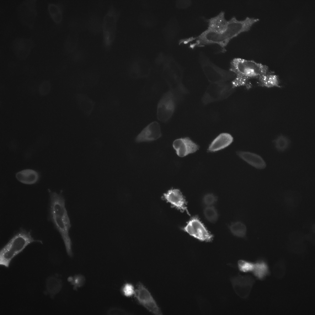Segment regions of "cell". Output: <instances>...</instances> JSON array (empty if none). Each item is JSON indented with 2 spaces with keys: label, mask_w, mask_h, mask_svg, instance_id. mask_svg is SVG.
Here are the masks:
<instances>
[{
  "label": "cell",
  "mask_w": 315,
  "mask_h": 315,
  "mask_svg": "<svg viewBox=\"0 0 315 315\" xmlns=\"http://www.w3.org/2000/svg\"><path fill=\"white\" fill-rule=\"evenodd\" d=\"M229 70L236 75L232 82V87L245 86L248 89L252 87L249 81L250 79H257L269 73L267 66L253 60L240 58H235L232 60Z\"/></svg>",
  "instance_id": "obj_3"
},
{
  "label": "cell",
  "mask_w": 315,
  "mask_h": 315,
  "mask_svg": "<svg viewBox=\"0 0 315 315\" xmlns=\"http://www.w3.org/2000/svg\"><path fill=\"white\" fill-rule=\"evenodd\" d=\"M182 229L189 235L201 241H210L213 236L197 217L191 218Z\"/></svg>",
  "instance_id": "obj_8"
},
{
  "label": "cell",
  "mask_w": 315,
  "mask_h": 315,
  "mask_svg": "<svg viewBox=\"0 0 315 315\" xmlns=\"http://www.w3.org/2000/svg\"><path fill=\"white\" fill-rule=\"evenodd\" d=\"M217 200V197L211 193L205 194L202 198L203 203L205 206L213 205Z\"/></svg>",
  "instance_id": "obj_27"
},
{
  "label": "cell",
  "mask_w": 315,
  "mask_h": 315,
  "mask_svg": "<svg viewBox=\"0 0 315 315\" xmlns=\"http://www.w3.org/2000/svg\"><path fill=\"white\" fill-rule=\"evenodd\" d=\"M203 213L206 219L210 222H215L218 219V211L213 205L205 206Z\"/></svg>",
  "instance_id": "obj_23"
},
{
  "label": "cell",
  "mask_w": 315,
  "mask_h": 315,
  "mask_svg": "<svg viewBox=\"0 0 315 315\" xmlns=\"http://www.w3.org/2000/svg\"><path fill=\"white\" fill-rule=\"evenodd\" d=\"M161 136L160 125L156 122L150 123L136 137L137 142L156 140Z\"/></svg>",
  "instance_id": "obj_11"
},
{
  "label": "cell",
  "mask_w": 315,
  "mask_h": 315,
  "mask_svg": "<svg viewBox=\"0 0 315 315\" xmlns=\"http://www.w3.org/2000/svg\"><path fill=\"white\" fill-rule=\"evenodd\" d=\"M50 217L61 235L67 255L73 256L72 243L69 231L71 227L70 220L65 207V199L61 194L50 191Z\"/></svg>",
  "instance_id": "obj_2"
},
{
  "label": "cell",
  "mask_w": 315,
  "mask_h": 315,
  "mask_svg": "<svg viewBox=\"0 0 315 315\" xmlns=\"http://www.w3.org/2000/svg\"><path fill=\"white\" fill-rule=\"evenodd\" d=\"M229 228L232 233L237 237H244L246 235V227L245 225L241 222L237 221L232 223Z\"/></svg>",
  "instance_id": "obj_20"
},
{
  "label": "cell",
  "mask_w": 315,
  "mask_h": 315,
  "mask_svg": "<svg viewBox=\"0 0 315 315\" xmlns=\"http://www.w3.org/2000/svg\"><path fill=\"white\" fill-rule=\"evenodd\" d=\"M16 177L21 182L28 185L36 183L39 178L38 172L35 170L30 169H25L17 173Z\"/></svg>",
  "instance_id": "obj_16"
},
{
  "label": "cell",
  "mask_w": 315,
  "mask_h": 315,
  "mask_svg": "<svg viewBox=\"0 0 315 315\" xmlns=\"http://www.w3.org/2000/svg\"><path fill=\"white\" fill-rule=\"evenodd\" d=\"M68 281L74 285L75 287L76 286L80 287L85 284V278L83 276L79 274L69 278Z\"/></svg>",
  "instance_id": "obj_24"
},
{
  "label": "cell",
  "mask_w": 315,
  "mask_h": 315,
  "mask_svg": "<svg viewBox=\"0 0 315 315\" xmlns=\"http://www.w3.org/2000/svg\"><path fill=\"white\" fill-rule=\"evenodd\" d=\"M162 197L173 207L182 212L186 211L188 213L185 200L179 189H170L163 194Z\"/></svg>",
  "instance_id": "obj_13"
},
{
  "label": "cell",
  "mask_w": 315,
  "mask_h": 315,
  "mask_svg": "<svg viewBox=\"0 0 315 315\" xmlns=\"http://www.w3.org/2000/svg\"><path fill=\"white\" fill-rule=\"evenodd\" d=\"M285 271V266L282 261H280L275 264L273 269L274 274L278 278L281 277L284 275Z\"/></svg>",
  "instance_id": "obj_26"
},
{
  "label": "cell",
  "mask_w": 315,
  "mask_h": 315,
  "mask_svg": "<svg viewBox=\"0 0 315 315\" xmlns=\"http://www.w3.org/2000/svg\"><path fill=\"white\" fill-rule=\"evenodd\" d=\"M276 150L280 152H283L289 147L290 140L285 136L280 135L273 141Z\"/></svg>",
  "instance_id": "obj_19"
},
{
  "label": "cell",
  "mask_w": 315,
  "mask_h": 315,
  "mask_svg": "<svg viewBox=\"0 0 315 315\" xmlns=\"http://www.w3.org/2000/svg\"><path fill=\"white\" fill-rule=\"evenodd\" d=\"M134 296L138 302L147 310L156 315L162 312L154 298L148 289L140 282L137 283Z\"/></svg>",
  "instance_id": "obj_6"
},
{
  "label": "cell",
  "mask_w": 315,
  "mask_h": 315,
  "mask_svg": "<svg viewBox=\"0 0 315 315\" xmlns=\"http://www.w3.org/2000/svg\"><path fill=\"white\" fill-rule=\"evenodd\" d=\"M48 10L54 21L56 23H60L62 18V9L60 6L57 4L50 3L48 5Z\"/></svg>",
  "instance_id": "obj_21"
},
{
  "label": "cell",
  "mask_w": 315,
  "mask_h": 315,
  "mask_svg": "<svg viewBox=\"0 0 315 315\" xmlns=\"http://www.w3.org/2000/svg\"><path fill=\"white\" fill-rule=\"evenodd\" d=\"M257 79L258 85L261 87L268 88L281 87L278 76L270 72L260 77Z\"/></svg>",
  "instance_id": "obj_17"
},
{
  "label": "cell",
  "mask_w": 315,
  "mask_h": 315,
  "mask_svg": "<svg viewBox=\"0 0 315 315\" xmlns=\"http://www.w3.org/2000/svg\"><path fill=\"white\" fill-rule=\"evenodd\" d=\"M254 265V264L242 260H239L238 262L239 269L241 271L245 272L252 271Z\"/></svg>",
  "instance_id": "obj_25"
},
{
  "label": "cell",
  "mask_w": 315,
  "mask_h": 315,
  "mask_svg": "<svg viewBox=\"0 0 315 315\" xmlns=\"http://www.w3.org/2000/svg\"><path fill=\"white\" fill-rule=\"evenodd\" d=\"M135 292V289L134 286L130 283L125 284L122 289V292L126 297H130L134 295Z\"/></svg>",
  "instance_id": "obj_29"
},
{
  "label": "cell",
  "mask_w": 315,
  "mask_h": 315,
  "mask_svg": "<svg viewBox=\"0 0 315 315\" xmlns=\"http://www.w3.org/2000/svg\"><path fill=\"white\" fill-rule=\"evenodd\" d=\"M106 313L108 315H126L128 313L125 310L117 307H113L108 309Z\"/></svg>",
  "instance_id": "obj_30"
},
{
  "label": "cell",
  "mask_w": 315,
  "mask_h": 315,
  "mask_svg": "<svg viewBox=\"0 0 315 315\" xmlns=\"http://www.w3.org/2000/svg\"><path fill=\"white\" fill-rule=\"evenodd\" d=\"M233 141V138L230 134L226 133L221 134L213 141L208 150L210 152L219 150L229 146Z\"/></svg>",
  "instance_id": "obj_15"
},
{
  "label": "cell",
  "mask_w": 315,
  "mask_h": 315,
  "mask_svg": "<svg viewBox=\"0 0 315 315\" xmlns=\"http://www.w3.org/2000/svg\"><path fill=\"white\" fill-rule=\"evenodd\" d=\"M34 45L33 42L31 39L18 38L14 39L12 43V50L18 58L23 60L29 54Z\"/></svg>",
  "instance_id": "obj_12"
},
{
  "label": "cell",
  "mask_w": 315,
  "mask_h": 315,
  "mask_svg": "<svg viewBox=\"0 0 315 315\" xmlns=\"http://www.w3.org/2000/svg\"><path fill=\"white\" fill-rule=\"evenodd\" d=\"M176 100L172 91L169 90L163 95L157 106V117L159 121L166 122L170 118L175 110Z\"/></svg>",
  "instance_id": "obj_7"
},
{
  "label": "cell",
  "mask_w": 315,
  "mask_h": 315,
  "mask_svg": "<svg viewBox=\"0 0 315 315\" xmlns=\"http://www.w3.org/2000/svg\"><path fill=\"white\" fill-rule=\"evenodd\" d=\"M46 287L47 292L51 295L58 293L62 287L61 281L55 277H49L47 281Z\"/></svg>",
  "instance_id": "obj_18"
},
{
  "label": "cell",
  "mask_w": 315,
  "mask_h": 315,
  "mask_svg": "<svg viewBox=\"0 0 315 315\" xmlns=\"http://www.w3.org/2000/svg\"><path fill=\"white\" fill-rule=\"evenodd\" d=\"M173 146L177 154L183 157L194 153L199 148L198 146L187 137L177 139L173 142Z\"/></svg>",
  "instance_id": "obj_10"
},
{
  "label": "cell",
  "mask_w": 315,
  "mask_h": 315,
  "mask_svg": "<svg viewBox=\"0 0 315 315\" xmlns=\"http://www.w3.org/2000/svg\"><path fill=\"white\" fill-rule=\"evenodd\" d=\"M51 87V84L49 81H46L42 82L39 87L40 94L42 96L46 95L49 93Z\"/></svg>",
  "instance_id": "obj_28"
},
{
  "label": "cell",
  "mask_w": 315,
  "mask_h": 315,
  "mask_svg": "<svg viewBox=\"0 0 315 315\" xmlns=\"http://www.w3.org/2000/svg\"><path fill=\"white\" fill-rule=\"evenodd\" d=\"M237 155L249 165L258 169H263L266 166L264 159L259 155L251 152L238 151Z\"/></svg>",
  "instance_id": "obj_14"
},
{
  "label": "cell",
  "mask_w": 315,
  "mask_h": 315,
  "mask_svg": "<svg viewBox=\"0 0 315 315\" xmlns=\"http://www.w3.org/2000/svg\"><path fill=\"white\" fill-rule=\"evenodd\" d=\"M259 19L247 17L239 20L235 17L228 20L225 17V13L221 12L216 16L207 20V29L199 35L182 39L179 44H187L190 42L189 47L192 49L212 44H217L225 52V48L229 42L241 33L248 31L252 26Z\"/></svg>",
  "instance_id": "obj_1"
},
{
  "label": "cell",
  "mask_w": 315,
  "mask_h": 315,
  "mask_svg": "<svg viewBox=\"0 0 315 315\" xmlns=\"http://www.w3.org/2000/svg\"><path fill=\"white\" fill-rule=\"evenodd\" d=\"M119 13V11L112 5L103 17L102 23L103 43L106 48H110L114 41Z\"/></svg>",
  "instance_id": "obj_5"
},
{
  "label": "cell",
  "mask_w": 315,
  "mask_h": 315,
  "mask_svg": "<svg viewBox=\"0 0 315 315\" xmlns=\"http://www.w3.org/2000/svg\"><path fill=\"white\" fill-rule=\"evenodd\" d=\"M42 243L32 236L30 231L21 228L1 249L0 265L8 268L12 260L22 252L29 245L33 242Z\"/></svg>",
  "instance_id": "obj_4"
},
{
  "label": "cell",
  "mask_w": 315,
  "mask_h": 315,
  "mask_svg": "<svg viewBox=\"0 0 315 315\" xmlns=\"http://www.w3.org/2000/svg\"><path fill=\"white\" fill-rule=\"evenodd\" d=\"M36 1L26 0L19 6L18 11L22 22L30 27H32L37 15Z\"/></svg>",
  "instance_id": "obj_9"
},
{
  "label": "cell",
  "mask_w": 315,
  "mask_h": 315,
  "mask_svg": "<svg viewBox=\"0 0 315 315\" xmlns=\"http://www.w3.org/2000/svg\"><path fill=\"white\" fill-rule=\"evenodd\" d=\"M254 275L258 278L263 279L269 273L267 265L264 261H259L254 264L252 271Z\"/></svg>",
  "instance_id": "obj_22"
}]
</instances>
